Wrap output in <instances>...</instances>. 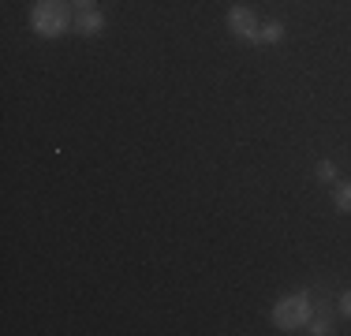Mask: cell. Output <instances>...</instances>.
Instances as JSON below:
<instances>
[{
    "mask_svg": "<svg viewBox=\"0 0 351 336\" xmlns=\"http://www.w3.org/2000/svg\"><path fill=\"white\" fill-rule=\"evenodd\" d=\"M75 27L71 19V0H34V8H30V30L38 34V38H64Z\"/></svg>",
    "mask_w": 351,
    "mask_h": 336,
    "instance_id": "6da1fadb",
    "label": "cell"
},
{
    "mask_svg": "<svg viewBox=\"0 0 351 336\" xmlns=\"http://www.w3.org/2000/svg\"><path fill=\"white\" fill-rule=\"evenodd\" d=\"M314 317V307H311V291H295V296H280L277 307H273V325L280 333H291V329H303L306 322Z\"/></svg>",
    "mask_w": 351,
    "mask_h": 336,
    "instance_id": "7a4b0ae2",
    "label": "cell"
},
{
    "mask_svg": "<svg viewBox=\"0 0 351 336\" xmlns=\"http://www.w3.org/2000/svg\"><path fill=\"white\" fill-rule=\"evenodd\" d=\"M224 23H228L232 38L247 41V45H262V19H258V12H254V8H247V4L228 8Z\"/></svg>",
    "mask_w": 351,
    "mask_h": 336,
    "instance_id": "3957f363",
    "label": "cell"
},
{
    "mask_svg": "<svg viewBox=\"0 0 351 336\" xmlns=\"http://www.w3.org/2000/svg\"><path fill=\"white\" fill-rule=\"evenodd\" d=\"M75 30H79L82 38H97V34L105 30V12H97V8L79 12V15H75Z\"/></svg>",
    "mask_w": 351,
    "mask_h": 336,
    "instance_id": "277c9868",
    "label": "cell"
},
{
    "mask_svg": "<svg viewBox=\"0 0 351 336\" xmlns=\"http://www.w3.org/2000/svg\"><path fill=\"white\" fill-rule=\"evenodd\" d=\"M332 209H337V213H351V180L332 183Z\"/></svg>",
    "mask_w": 351,
    "mask_h": 336,
    "instance_id": "5b68a950",
    "label": "cell"
},
{
    "mask_svg": "<svg viewBox=\"0 0 351 336\" xmlns=\"http://www.w3.org/2000/svg\"><path fill=\"white\" fill-rule=\"evenodd\" d=\"M314 176H317V183H325V187H332V183L340 180V168L329 161V157H322V161L314 165Z\"/></svg>",
    "mask_w": 351,
    "mask_h": 336,
    "instance_id": "8992f818",
    "label": "cell"
},
{
    "mask_svg": "<svg viewBox=\"0 0 351 336\" xmlns=\"http://www.w3.org/2000/svg\"><path fill=\"white\" fill-rule=\"evenodd\" d=\"M277 41H284V23L280 19L262 23V45H277Z\"/></svg>",
    "mask_w": 351,
    "mask_h": 336,
    "instance_id": "52a82bcc",
    "label": "cell"
},
{
    "mask_svg": "<svg viewBox=\"0 0 351 336\" xmlns=\"http://www.w3.org/2000/svg\"><path fill=\"white\" fill-rule=\"evenodd\" d=\"M306 333H311V336H329V333H337V329H332V322H329V317H311V322H306Z\"/></svg>",
    "mask_w": 351,
    "mask_h": 336,
    "instance_id": "ba28073f",
    "label": "cell"
},
{
    "mask_svg": "<svg viewBox=\"0 0 351 336\" xmlns=\"http://www.w3.org/2000/svg\"><path fill=\"white\" fill-rule=\"evenodd\" d=\"M337 310H340V317H351V288H348V291H340Z\"/></svg>",
    "mask_w": 351,
    "mask_h": 336,
    "instance_id": "9c48e42d",
    "label": "cell"
},
{
    "mask_svg": "<svg viewBox=\"0 0 351 336\" xmlns=\"http://www.w3.org/2000/svg\"><path fill=\"white\" fill-rule=\"evenodd\" d=\"M75 8H79V12H90V8H97V0H71Z\"/></svg>",
    "mask_w": 351,
    "mask_h": 336,
    "instance_id": "30bf717a",
    "label": "cell"
}]
</instances>
